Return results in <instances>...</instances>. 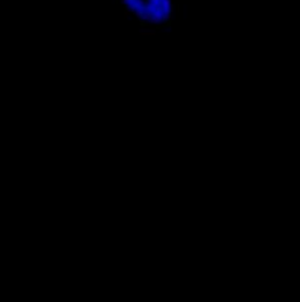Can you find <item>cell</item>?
<instances>
[{
	"label": "cell",
	"mask_w": 300,
	"mask_h": 302,
	"mask_svg": "<svg viewBox=\"0 0 300 302\" xmlns=\"http://www.w3.org/2000/svg\"><path fill=\"white\" fill-rule=\"evenodd\" d=\"M120 2H121L122 5H127V4L129 2V0H120Z\"/></svg>",
	"instance_id": "7"
},
{
	"label": "cell",
	"mask_w": 300,
	"mask_h": 302,
	"mask_svg": "<svg viewBox=\"0 0 300 302\" xmlns=\"http://www.w3.org/2000/svg\"><path fill=\"white\" fill-rule=\"evenodd\" d=\"M130 14H131V10H129V8H125V18H128Z\"/></svg>",
	"instance_id": "6"
},
{
	"label": "cell",
	"mask_w": 300,
	"mask_h": 302,
	"mask_svg": "<svg viewBox=\"0 0 300 302\" xmlns=\"http://www.w3.org/2000/svg\"><path fill=\"white\" fill-rule=\"evenodd\" d=\"M135 2H136V5H137V7H146L147 5H148V0H134Z\"/></svg>",
	"instance_id": "4"
},
{
	"label": "cell",
	"mask_w": 300,
	"mask_h": 302,
	"mask_svg": "<svg viewBox=\"0 0 300 302\" xmlns=\"http://www.w3.org/2000/svg\"><path fill=\"white\" fill-rule=\"evenodd\" d=\"M163 18H164V21H169V23H170V21H173V19H174L171 13H165Z\"/></svg>",
	"instance_id": "5"
},
{
	"label": "cell",
	"mask_w": 300,
	"mask_h": 302,
	"mask_svg": "<svg viewBox=\"0 0 300 302\" xmlns=\"http://www.w3.org/2000/svg\"><path fill=\"white\" fill-rule=\"evenodd\" d=\"M140 34L142 37H155L156 35V29L154 28H143L140 31Z\"/></svg>",
	"instance_id": "1"
},
{
	"label": "cell",
	"mask_w": 300,
	"mask_h": 302,
	"mask_svg": "<svg viewBox=\"0 0 300 302\" xmlns=\"http://www.w3.org/2000/svg\"><path fill=\"white\" fill-rule=\"evenodd\" d=\"M151 18H152V13H151V12H147V11H144V12H143V15H142V18H141L140 20H141V21H143V23H149Z\"/></svg>",
	"instance_id": "2"
},
{
	"label": "cell",
	"mask_w": 300,
	"mask_h": 302,
	"mask_svg": "<svg viewBox=\"0 0 300 302\" xmlns=\"http://www.w3.org/2000/svg\"><path fill=\"white\" fill-rule=\"evenodd\" d=\"M162 23H164V20L158 19V18H155V17H152L149 21V24H151V25H159V24H162Z\"/></svg>",
	"instance_id": "3"
},
{
	"label": "cell",
	"mask_w": 300,
	"mask_h": 302,
	"mask_svg": "<svg viewBox=\"0 0 300 302\" xmlns=\"http://www.w3.org/2000/svg\"><path fill=\"white\" fill-rule=\"evenodd\" d=\"M159 1H163V0H159Z\"/></svg>",
	"instance_id": "8"
}]
</instances>
